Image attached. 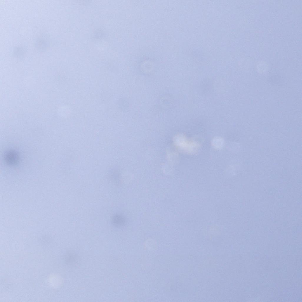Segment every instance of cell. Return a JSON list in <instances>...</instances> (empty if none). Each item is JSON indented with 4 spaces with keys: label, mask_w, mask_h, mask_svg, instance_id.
<instances>
[{
    "label": "cell",
    "mask_w": 302,
    "mask_h": 302,
    "mask_svg": "<svg viewBox=\"0 0 302 302\" xmlns=\"http://www.w3.org/2000/svg\"><path fill=\"white\" fill-rule=\"evenodd\" d=\"M124 218L119 215L115 216L113 218L114 223L118 225H122L124 223Z\"/></svg>",
    "instance_id": "obj_2"
},
{
    "label": "cell",
    "mask_w": 302,
    "mask_h": 302,
    "mask_svg": "<svg viewBox=\"0 0 302 302\" xmlns=\"http://www.w3.org/2000/svg\"><path fill=\"white\" fill-rule=\"evenodd\" d=\"M19 157L17 153L14 151H9L5 156V160L10 165H14L17 163Z\"/></svg>",
    "instance_id": "obj_1"
}]
</instances>
